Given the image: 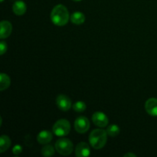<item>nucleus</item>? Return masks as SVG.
Returning a JSON list of instances; mask_svg holds the SVG:
<instances>
[{"mask_svg":"<svg viewBox=\"0 0 157 157\" xmlns=\"http://www.w3.org/2000/svg\"><path fill=\"white\" fill-rule=\"evenodd\" d=\"M70 18L67 9L63 5H57L53 8L51 13V19L53 24L58 26H64Z\"/></svg>","mask_w":157,"mask_h":157,"instance_id":"1","label":"nucleus"},{"mask_svg":"<svg viewBox=\"0 0 157 157\" xmlns=\"http://www.w3.org/2000/svg\"><path fill=\"white\" fill-rule=\"evenodd\" d=\"M107 130L103 129L94 130L89 136V142L90 146L95 150L102 149L107 144Z\"/></svg>","mask_w":157,"mask_h":157,"instance_id":"2","label":"nucleus"},{"mask_svg":"<svg viewBox=\"0 0 157 157\" xmlns=\"http://www.w3.org/2000/svg\"><path fill=\"white\" fill-rule=\"evenodd\" d=\"M74 146L71 141L67 138H61L55 143V150L62 156H69L73 152Z\"/></svg>","mask_w":157,"mask_h":157,"instance_id":"3","label":"nucleus"},{"mask_svg":"<svg viewBox=\"0 0 157 157\" xmlns=\"http://www.w3.org/2000/svg\"><path fill=\"white\" fill-rule=\"evenodd\" d=\"M70 131V122L65 119L58 120L53 126V133L58 136H67Z\"/></svg>","mask_w":157,"mask_h":157,"instance_id":"4","label":"nucleus"},{"mask_svg":"<svg viewBox=\"0 0 157 157\" xmlns=\"http://www.w3.org/2000/svg\"><path fill=\"white\" fill-rule=\"evenodd\" d=\"M75 128L78 133H85L90 129V121L86 117H79L75 121Z\"/></svg>","mask_w":157,"mask_h":157,"instance_id":"5","label":"nucleus"},{"mask_svg":"<svg viewBox=\"0 0 157 157\" xmlns=\"http://www.w3.org/2000/svg\"><path fill=\"white\" fill-rule=\"evenodd\" d=\"M92 121L97 127H101V128L107 127L109 123V120L107 115L101 111L95 112L92 115Z\"/></svg>","mask_w":157,"mask_h":157,"instance_id":"6","label":"nucleus"},{"mask_svg":"<svg viewBox=\"0 0 157 157\" xmlns=\"http://www.w3.org/2000/svg\"><path fill=\"white\" fill-rule=\"evenodd\" d=\"M56 104L62 111H67L71 107L72 104L70 98L64 94H60L56 98Z\"/></svg>","mask_w":157,"mask_h":157,"instance_id":"7","label":"nucleus"},{"mask_svg":"<svg viewBox=\"0 0 157 157\" xmlns=\"http://www.w3.org/2000/svg\"><path fill=\"white\" fill-rule=\"evenodd\" d=\"M75 154L78 157H87L90 155V149L87 143L81 142L76 146Z\"/></svg>","mask_w":157,"mask_h":157,"instance_id":"8","label":"nucleus"},{"mask_svg":"<svg viewBox=\"0 0 157 157\" xmlns=\"http://www.w3.org/2000/svg\"><path fill=\"white\" fill-rule=\"evenodd\" d=\"M145 110L150 116L157 117V98H152L147 100L145 103Z\"/></svg>","mask_w":157,"mask_h":157,"instance_id":"9","label":"nucleus"},{"mask_svg":"<svg viewBox=\"0 0 157 157\" xmlns=\"http://www.w3.org/2000/svg\"><path fill=\"white\" fill-rule=\"evenodd\" d=\"M53 139V135L48 130H42L37 136V140L40 144H48Z\"/></svg>","mask_w":157,"mask_h":157,"instance_id":"10","label":"nucleus"},{"mask_svg":"<svg viewBox=\"0 0 157 157\" xmlns=\"http://www.w3.org/2000/svg\"><path fill=\"white\" fill-rule=\"evenodd\" d=\"M12 32V25L9 21H1V33L0 38L2 39L8 38Z\"/></svg>","mask_w":157,"mask_h":157,"instance_id":"11","label":"nucleus"},{"mask_svg":"<svg viewBox=\"0 0 157 157\" xmlns=\"http://www.w3.org/2000/svg\"><path fill=\"white\" fill-rule=\"evenodd\" d=\"M26 7L25 3L21 0H18L15 2L12 6V10H13L14 13L17 15H23L26 12Z\"/></svg>","mask_w":157,"mask_h":157,"instance_id":"12","label":"nucleus"},{"mask_svg":"<svg viewBox=\"0 0 157 157\" xmlns=\"http://www.w3.org/2000/svg\"><path fill=\"white\" fill-rule=\"evenodd\" d=\"M11 141L10 138L6 135H2L0 137V153H2L6 152L9 147H11Z\"/></svg>","mask_w":157,"mask_h":157,"instance_id":"13","label":"nucleus"},{"mask_svg":"<svg viewBox=\"0 0 157 157\" xmlns=\"http://www.w3.org/2000/svg\"><path fill=\"white\" fill-rule=\"evenodd\" d=\"M71 21L73 24L82 25L85 21V15L80 12H76L71 15Z\"/></svg>","mask_w":157,"mask_h":157,"instance_id":"14","label":"nucleus"},{"mask_svg":"<svg viewBox=\"0 0 157 157\" xmlns=\"http://www.w3.org/2000/svg\"><path fill=\"white\" fill-rule=\"evenodd\" d=\"M0 80H1V83H0V90L3 91V90H6L10 86L11 80L10 78L6 74L4 73H2L1 75H0Z\"/></svg>","mask_w":157,"mask_h":157,"instance_id":"15","label":"nucleus"},{"mask_svg":"<svg viewBox=\"0 0 157 157\" xmlns=\"http://www.w3.org/2000/svg\"><path fill=\"white\" fill-rule=\"evenodd\" d=\"M106 130H107V133L108 134V136H112V137H114V136H117V135H119L120 132H121V129L116 124L110 125L109 127H107Z\"/></svg>","mask_w":157,"mask_h":157,"instance_id":"16","label":"nucleus"},{"mask_svg":"<svg viewBox=\"0 0 157 157\" xmlns=\"http://www.w3.org/2000/svg\"><path fill=\"white\" fill-rule=\"evenodd\" d=\"M55 149L51 145H44L41 149V154L44 156H52L55 154Z\"/></svg>","mask_w":157,"mask_h":157,"instance_id":"17","label":"nucleus"},{"mask_svg":"<svg viewBox=\"0 0 157 157\" xmlns=\"http://www.w3.org/2000/svg\"><path fill=\"white\" fill-rule=\"evenodd\" d=\"M72 107H73L74 110H75L76 112L81 113V112H84L86 110L87 106H86L85 103L83 102V101H77L74 104Z\"/></svg>","mask_w":157,"mask_h":157,"instance_id":"18","label":"nucleus"},{"mask_svg":"<svg viewBox=\"0 0 157 157\" xmlns=\"http://www.w3.org/2000/svg\"><path fill=\"white\" fill-rule=\"evenodd\" d=\"M21 152H22V147L18 144L15 145L12 149V153L15 155H19Z\"/></svg>","mask_w":157,"mask_h":157,"instance_id":"19","label":"nucleus"},{"mask_svg":"<svg viewBox=\"0 0 157 157\" xmlns=\"http://www.w3.org/2000/svg\"><path fill=\"white\" fill-rule=\"evenodd\" d=\"M6 51H7V44L4 41H2L1 43H0V52H1L0 55H4Z\"/></svg>","mask_w":157,"mask_h":157,"instance_id":"20","label":"nucleus"},{"mask_svg":"<svg viewBox=\"0 0 157 157\" xmlns=\"http://www.w3.org/2000/svg\"><path fill=\"white\" fill-rule=\"evenodd\" d=\"M124 156L125 157H127V156H132V157H136V155L134 154V153H127V154L124 155Z\"/></svg>","mask_w":157,"mask_h":157,"instance_id":"21","label":"nucleus"},{"mask_svg":"<svg viewBox=\"0 0 157 157\" xmlns=\"http://www.w3.org/2000/svg\"><path fill=\"white\" fill-rule=\"evenodd\" d=\"M73 1H75V2H80V1H81V0H73Z\"/></svg>","mask_w":157,"mask_h":157,"instance_id":"22","label":"nucleus"},{"mask_svg":"<svg viewBox=\"0 0 157 157\" xmlns=\"http://www.w3.org/2000/svg\"><path fill=\"white\" fill-rule=\"evenodd\" d=\"M3 1H4V0H1V2H3Z\"/></svg>","mask_w":157,"mask_h":157,"instance_id":"23","label":"nucleus"}]
</instances>
